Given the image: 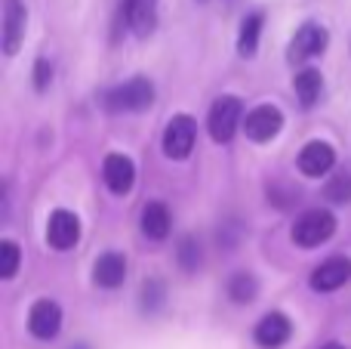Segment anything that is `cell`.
Listing matches in <instances>:
<instances>
[{
  "mask_svg": "<svg viewBox=\"0 0 351 349\" xmlns=\"http://www.w3.org/2000/svg\"><path fill=\"white\" fill-rule=\"evenodd\" d=\"M102 105L108 111H114V115L117 111H148L154 105V84L148 78H142V74H136V78L111 87L102 96Z\"/></svg>",
  "mask_w": 351,
  "mask_h": 349,
  "instance_id": "cell-1",
  "label": "cell"
},
{
  "mask_svg": "<svg viewBox=\"0 0 351 349\" xmlns=\"http://www.w3.org/2000/svg\"><path fill=\"white\" fill-rule=\"evenodd\" d=\"M333 232H336V216L324 207H315L296 216V223L290 229V238L296 247L311 251V247H321L324 241L333 238Z\"/></svg>",
  "mask_w": 351,
  "mask_h": 349,
  "instance_id": "cell-2",
  "label": "cell"
},
{
  "mask_svg": "<svg viewBox=\"0 0 351 349\" xmlns=\"http://www.w3.org/2000/svg\"><path fill=\"white\" fill-rule=\"evenodd\" d=\"M237 127H243V102L237 96H219L213 102L210 115H206V130H210L213 142L228 146L234 139Z\"/></svg>",
  "mask_w": 351,
  "mask_h": 349,
  "instance_id": "cell-3",
  "label": "cell"
},
{
  "mask_svg": "<svg viewBox=\"0 0 351 349\" xmlns=\"http://www.w3.org/2000/svg\"><path fill=\"white\" fill-rule=\"evenodd\" d=\"M158 3L160 0H121L117 31H133L139 41L152 37L158 28Z\"/></svg>",
  "mask_w": 351,
  "mask_h": 349,
  "instance_id": "cell-4",
  "label": "cell"
},
{
  "mask_svg": "<svg viewBox=\"0 0 351 349\" xmlns=\"http://www.w3.org/2000/svg\"><path fill=\"white\" fill-rule=\"evenodd\" d=\"M330 47V31L317 22H305L302 28L293 34L290 49H287V62H308L315 56H324V49Z\"/></svg>",
  "mask_w": 351,
  "mask_h": 349,
  "instance_id": "cell-5",
  "label": "cell"
},
{
  "mask_svg": "<svg viewBox=\"0 0 351 349\" xmlns=\"http://www.w3.org/2000/svg\"><path fill=\"white\" fill-rule=\"evenodd\" d=\"M194 136H197V124L191 115H173L164 130V155L170 161H185L194 152Z\"/></svg>",
  "mask_w": 351,
  "mask_h": 349,
  "instance_id": "cell-6",
  "label": "cell"
},
{
  "mask_svg": "<svg viewBox=\"0 0 351 349\" xmlns=\"http://www.w3.org/2000/svg\"><path fill=\"white\" fill-rule=\"evenodd\" d=\"M284 127V111L278 105H256L243 117V133L253 142H271Z\"/></svg>",
  "mask_w": 351,
  "mask_h": 349,
  "instance_id": "cell-7",
  "label": "cell"
},
{
  "mask_svg": "<svg viewBox=\"0 0 351 349\" xmlns=\"http://www.w3.org/2000/svg\"><path fill=\"white\" fill-rule=\"evenodd\" d=\"M80 241V216L71 214V210H53L47 220V245L53 251L65 254L71 251L74 245Z\"/></svg>",
  "mask_w": 351,
  "mask_h": 349,
  "instance_id": "cell-8",
  "label": "cell"
},
{
  "mask_svg": "<svg viewBox=\"0 0 351 349\" xmlns=\"http://www.w3.org/2000/svg\"><path fill=\"white\" fill-rule=\"evenodd\" d=\"M351 282V257H330L311 272L308 284L317 294H330V291H339Z\"/></svg>",
  "mask_w": 351,
  "mask_h": 349,
  "instance_id": "cell-9",
  "label": "cell"
},
{
  "mask_svg": "<svg viewBox=\"0 0 351 349\" xmlns=\"http://www.w3.org/2000/svg\"><path fill=\"white\" fill-rule=\"evenodd\" d=\"M28 331L34 334L37 340L59 337V331H62V306L59 303L49 300V297L37 300L34 306H31V313H28Z\"/></svg>",
  "mask_w": 351,
  "mask_h": 349,
  "instance_id": "cell-10",
  "label": "cell"
},
{
  "mask_svg": "<svg viewBox=\"0 0 351 349\" xmlns=\"http://www.w3.org/2000/svg\"><path fill=\"white\" fill-rule=\"evenodd\" d=\"M28 31V10L22 0H3V53L16 56Z\"/></svg>",
  "mask_w": 351,
  "mask_h": 349,
  "instance_id": "cell-11",
  "label": "cell"
},
{
  "mask_svg": "<svg viewBox=\"0 0 351 349\" xmlns=\"http://www.w3.org/2000/svg\"><path fill=\"white\" fill-rule=\"evenodd\" d=\"M296 164H299V170H302L308 179H317V177H324V173H330L336 167V152H333V146H330V142L311 139L308 146L299 152Z\"/></svg>",
  "mask_w": 351,
  "mask_h": 349,
  "instance_id": "cell-12",
  "label": "cell"
},
{
  "mask_svg": "<svg viewBox=\"0 0 351 349\" xmlns=\"http://www.w3.org/2000/svg\"><path fill=\"white\" fill-rule=\"evenodd\" d=\"M102 177H105V185L111 189V195H130L136 183V164L133 158L121 152H111L102 164Z\"/></svg>",
  "mask_w": 351,
  "mask_h": 349,
  "instance_id": "cell-13",
  "label": "cell"
},
{
  "mask_svg": "<svg viewBox=\"0 0 351 349\" xmlns=\"http://www.w3.org/2000/svg\"><path fill=\"white\" fill-rule=\"evenodd\" d=\"M253 337H256V344H259L262 349H280L287 340L293 337V322L287 319L284 313H268V315H262L259 319Z\"/></svg>",
  "mask_w": 351,
  "mask_h": 349,
  "instance_id": "cell-14",
  "label": "cell"
},
{
  "mask_svg": "<svg viewBox=\"0 0 351 349\" xmlns=\"http://www.w3.org/2000/svg\"><path fill=\"white\" fill-rule=\"evenodd\" d=\"M123 278H127V260H123V254L108 251L93 263V282H96L99 288L114 291L123 284Z\"/></svg>",
  "mask_w": 351,
  "mask_h": 349,
  "instance_id": "cell-15",
  "label": "cell"
},
{
  "mask_svg": "<svg viewBox=\"0 0 351 349\" xmlns=\"http://www.w3.org/2000/svg\"><path fill=\"white\" fill-rule=\"evenodd\" d=\"M170 229H173V216H170V210H167V204L148 201L145 207H142V232H145V238L164 241L167 235H170Z\"/></svg>",
  "mask_w": 351,
  "mask_h": 349,
  "instance_id": "cell-16",
  "label": "cell"
},
{
  "mask_svg": "<svg viewBox=\"0 0 351 349\" xmlns=\"http://www.w3.org/2000/svg\"><path fill=\"white\" fill-rule=\"evenodd\" d=\"M293 90H296L302 109H315L324 93V74L317 71V68H302V71L293 78Z\"/></svg>",
  "mask_w": 351,
  "mask_h": 349,
  "instance_id": "cell-17",
  "label": "cell"
},
{
  "mask_svg": "<svg viewBox=\"0 0 351 349\" xmlns=\"http://www.w3.org/2000/svg\"><path fill=\"white\" fill-rule=\"evenodd\" d=\"M262 22H265L262 12H250V16L241 22V31H237V53H241L243 59H253L256 49H259Z\"/></svg>",
  "mask_w": 351,
  "mask_h": 349,
  "instance_id": "cell-18",
  "label": "cell"
},
{
  "mask_svg": "<svg viewBox=\"0 0 351 349\" xmlns=\"http://www.w3.org/2000/svg\"><path fill=\"white\" fill-rule=\"evenodd\" d=\"M167 297H170V291H167L164 278H145L139 288V309L145 315H158L167 306Z\"/></svg>",
  "mask_w": 351,
  "mask_h": 349,
  "instance_id": "cell-19",
  "label": "cell"
},
{
  "mask_svg": "<svg viewBox=\"0 0 351 349\" xmlns=\"http://www.w3.org/2000/svg\"><path fill=\"white\" fill-rule=\"evenodd\" d=\"M228 297H231V303H237V306H250V303L259 297V278L247 269L234 272V275L228 278Z\"/></svg>",
  "mask_w": 351,
  "mask_h": 349,
  "instance_id": "cell-20",
  "label": "cell"
},
{
  "mask_svg": "<svg viewBox=\"0 0 351 349\" xmlns=\"http://www.w3.org/2000/svg\"><path fill=\"white\" fill-rule=\"evenodd\" d=\"M176 260H179V266L185 272H197L200 260H204V254H200V241L194 238V235H182L179 247H176Z\"/></svg>",
  "mask_w": 351,
  "mask_h": 349,
  "instance_id": "cell-21",
  "label": "cell"
},
{
  "mask_svg": "<svg viewBox=\"0 0 351 349\" xmlns=\"http://www.w3.org/2000/svg\"><path fill=\"white\" fill-rule=\"evenodd\" d=\"M324 198H330L333 204H348L351 201V170L333 173L330 183L324 185Z\"/></svg>",
  "mask_w": 351,
  "mask_h": 349,
  "instance_id": "cell-22",
  "label": "cell"
},
{
  "mask_svg": "<svg viewBox=\"0 0 351 349\" xmlns=\"http://www.w3.org/2000/svg\"><path fill=\"white\" fill-rule=\"evenodd\" d=\"M19 260H22V251H19L16 241H10V238L0 241V278H3V282L16 278V272H19Z\"/></svg>",
  "mask_w": 351,
  "mask_h": 349,
  "instance_id": "cell-23",
  "label": "cell"
},
{
  "mask_svg": "<svg viewBox=\"0 0 351 349\" xmlns=\"http://www.w3.org/2000/svg\"><path fill=\"white\" fill-rule=\"evenodd\" d=\"M49 84H53V62H49V59H37L34 62V90L43 93Z\"/></svg>",
  "mask_w": 351,
  "mask_h": 349,
  "instance_id": "cell-24",
  "label": "cell"
},
{
  "mask_svg": "<svg viewBox=\"0 0 351 349\" xmlns=\"http://www.w3.org/2000/svg\"><path fill=\"white\" fill-rule=\"evenodd\" d=\"M321 349H348V346H342V344H336V340H330V344H324Z\"/></svg>",
  "mask_w": 351,
  "mask_h": 349,
  "instance_id": "cell-25",
  "label": "cell"
},
{
  "mask_svg": "<svg viewBox=\"0 0 351 349\" xmlns=\"http://www.w3.org/2000/svg\"><path fill=\"white\" fill-rule=\"evenodd\" d=\"M71 349H90V346H86V344H74Z\"/></svg>",
  "mask_w": 351,
  "mask_h": 349,
  "instance_id": "cell-26",
  "label": "cell"
},
{
  "mask_svg": "<svg viewBox=\"0 0 351 349\" xmlns=\"http://www.w3.org/2000/svg\"><path fill=\"white\" fill-rule=\"evenodd\" d=\"M197 3H206V0H197Z\"/></svg>",
  "mask_w": 351,
  "mask_h": 349,
  "instance_id": "cell-27",
  "label": "cell"
}]
</instances>
